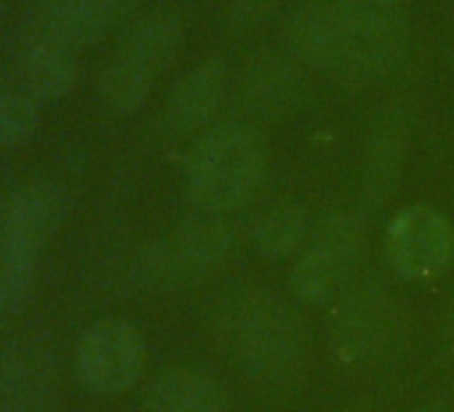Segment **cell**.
<instances>
[{"mask_svg":"<svg viewBox=\"0 0 454 412\" xmlns=\"http://www.w3.org/2000/svg\"><path fill=\"white\" fill-rule=\"evenodd\" d=\"M406 44V0H310L289 22L294 57L342 86L385 78Z\"/></svg>","mask_w":454,"mask_h":412,"instance_id":"cell-1","label":"cell"},{"mask_svg":"<svg viewBox=\"0 0 454 412\" xmlns=\"http://www.w3.org/2000/svg\"><path fill=\"white\" fill-rule=\"evenodd\" d=\"M214 337L231 364L252 383L289 380L308 348L294 308L268 289H236L214 311Z\"/></svg>","mask_w":454,"mask_h":412,"instance_id":"cell-2","label":"cell"},{"mask_svg":"<svg viewBox=\"0 0 454 412\" xmlns=\"http://www.w3.org/2000/svg\"><path fill=\"white\" fill-rule=\"evenodd\" d=\"M265 150L247 126L222 123L203 131L184 166V190L203 215H227L262 182Z\"/></svg>","mask_w":454,"mask_h":412,"instance_id":"cell-3","label":"cell"},{"mask_svg":"<svg viewBox=\"0 0 454 412\" xmlns=\"http://www.w3.org/2000/svg\"><path fill=\"white\" fill-rule=\"evenodd\" d=\"M62 195L49 185H27L4 206L0 231V311L17 313L30 300L41 252L62 223Z\"/></svg>","mask_w":454,"mask_h":412,"instance_id":"cell-4","label":"cell"},{"mask_svg":"<svg viewBox=\"0 0 454 412\" xmlns=\"http://www.w3.org/2000/svg\"><path fill=\"white\" fill-rule=\"evenodd\" d=\"M233 247L236 234L224 215L200 212L150 247L139 258L137 276L147 289H176L211 276L231 258Z\"/></svg>","mask_w":454,"mask_h":412,"instance_id":"cell-5","label":"cell"},{"mask_svg":"<svg viewBox=\"0 0 454 412\" xmlns=\"http://www.w3.org/2000/svg\"><path fill=\"white\" fill-rule=\"evenodd\" d=\"M364 247V228L356 215H332L302 247L294 271L292 289L305 303H324L334 297L358 265Z\"/></svg>","mask_w":454,"mask_h":412,"instance_id":"cell-6","label":"cell"},{"mask_svg":"<svg viewBox=\"0 0 454 412\" xmlns=\"http://www.w3.org/2000/svg\"><path fill=\"white\" fill-rule=\"evenodd\" d=\"M81 383L97 396L129 391L145 369V343L139 332L121 319L91 324L75 345Z\"/></svg>","mask_w":454,"mask_h":412,"instance_id":"cell-7","label":"cell"},{"mask_svg":"<svg viewBox=\"0 0 454 412\" xmlns=\"http://www.w3.org/2000/svg\"><path fill=\"white\" fill-rule=\"evenodd\" d=\"M454 255L451 223L427 203L406 206L385 231V260L395 276L419 281L441 273Z\"/></svg>","mask_w":454,"mask_h":412,"instance_id":"cell-8","label":"cell"},{"mask_svg":"<svg viewBox=\"0 0 454 412\" xmlns=\"http://www.w3.org/2000/svg\"><path fill=\"white\" fill-rule=\"evenodd\" d=\"M395 329V311L372 289L356 292L340 303L332 316V345L342 359H369L382 351Z\"/></svg>","mask_w":454,"mask_h":412,"instance_id":"cell-9","label":"cell"},{"mask_svg":"<svg viewBox=\"0 0 454 412\" xmlns=\"http://www.w3.org/2000/svg\"><path fill=\"white\" fill-rule=\"evenodd\" d=\"M123 6L126 0H49L35 36L67 52H81L115 25Z\"/></svg>","mask_w":454,"mask_h":412,"instance_id":"cell-10","label":"cell"},{"mask_svg":"<svg viewBox=\"0 0 454 412\" xmlns=\"http://www.w3.org/2000/svg\"><path fill=\"white\" fill-rule=\"evenodd\" d=\"M300 67L281 54L257 57L241 75V102L254 118H278L302 97Z\"/></svg>","mask_w":454,"mask_h":412,"instance_id":"cell-11","label":"cell"},{"mask_svg":"<svg viewBox=\"0 0 454 412\" xmlns=\"http://www.w3.org/2000/svg\"><path fill=\"white\" fill-rule=\"evenodd\" d=\"M406 115L395 107L385 110L369 131L364 155V201L369 203V210H377L390 195L406 153Z\"/></svg>","mask_w":454,"mask_h":412,"instance_id":"cell-12","label":"cell"},{"mask_svg":"<svg viewBox=\"0 0 454 412\" xmlns=\"http://www.w3.org/2000/svg\"><path fill=\"white\" fill-rule=\"evenodd\" d=\"M227 94V67L219 59H206L190 67L171 86L168 118L176 129L192 131L208 126Z\"/></svg>","mask_w":454,"mask_h":412,"instance_id":"cell-13","label":"cell"},{"mask_svg":"<svg viewBox=\"0 0 454 412\" xmlns=\"http://www.w3.org/2000/svg\"><path fill=\"white\" fill-rule=\"evenodd\" d=\"M142 412H231V399L208 372L171 369L147 388Z\"/></svg>","mask_w":454,"mask_h":412,"instance_id":"cell-14","label":"cell"},{"mask_svg":"<svg viewBox=\"0 0 454 412\" xmlns=\"http://www.w3.org/2000/svg\"><path fill=\"white\" fill-rule=\"evenodd\" d=\"M78 78V67L73 52L33 36L20 52V81L22 91L35 97L38 102L62 99L73 91Z\"/></svg>","mask_w":454,"mask_h":412,"instance_id":"cell-15","label":"cell"},{"mask_svg":"<svg viewBox=\"0 0 454 412\" xmlns=\"http://www.w3.org/2000/svg\"><path fill=\"white\" fill-rule=\"evenodd\" d=\"M308 228L310 223L305 210H300L297 203H276L257 218L252 228V239L262 258L281 260L297 252L300 247H305Z\"/></svg>","mask_w":454,"mask_h":412,"instance_id":"cell-16","label":"cell"},{"mask_svg":"<svg viewBox=\"0 0 454 412\" xmlns=\"http://www.w3.org/2000/svg\"><path fill=\"white\" fill-rule=\"evenodd\" d=\"M179 41H182L179 20L171 14H155L134 28V33L129 36L121 54L131 57L134 62L145 65L150 73L158 75L171 65V59L179 49Z\"/></svg>","mask_w":454,"mask_h":412,"instance_id":"cell-17","label":"cell"},{"mask_svg":"<svg viewBox=\"0 0 454 412\" xmlns=\"http://www.w3.org/2000/svg\"><path fill=\"white\" fill-rule=\"evenodd\" d=\"M153 83H155V73H150L145 65L134 62L131 57L118 54V59L110 62L107 70L102 73L99 94L113 113L129 115L147 102Z\"/></svg>","mask_w":454,"mask_h":412,"instance_id":"cell-18","label":"cell"},{"mask_svg":"<svg viewBox=\"0 0 454 412\" xmlns=\"http://www.w3.org/2000/svg\"><path fill=\"white\" fill-rule=\"evenodd\" d=\"M41 123V102L27 91H0V142L22 145Z\"/></svg>","mask_w":454,"mask_h":412,"instance_id":"cell-19","label":"cell"},{"mask_svg":"<svg viewBox=\"0 0 454 412\" xmlns=\"http://www.w3.org/2000/svg\"><path fill=\"white\" fill-rule=\"evenodd\" d=\"M278 6L281 0H233L227 25H231L233 33H249L257 25H262Z\"/></svg>","mask_w":454,"mask_h":412,"instance_id":"cell-20","label":"cell"},{"mask_svg":"<svg viewBox=\"0 0 454 412\" xmlns=\"http://www.w3.org/2000/svg\"><path fill=\"white\" fill-rule=\"evenodd\" d=\"M0 231H4V210H0Z\"/></svg>","mask_w":454,"mask_h":412,"instance_id":"cell-21","label":"cell"},{"mask_svg":"<svg viewBox=\"0 0 454 412\" xmlns=\"http://www.w3.org/2000/svg\"><path fill=\"white\" fill-rule=\"evenodd\" d=\"M430 412H441V409H430Z\"/></svg>","mask_w":454,"mask_h":412,"instance_id":"cell-22","label":"cell"}]
</instances>
